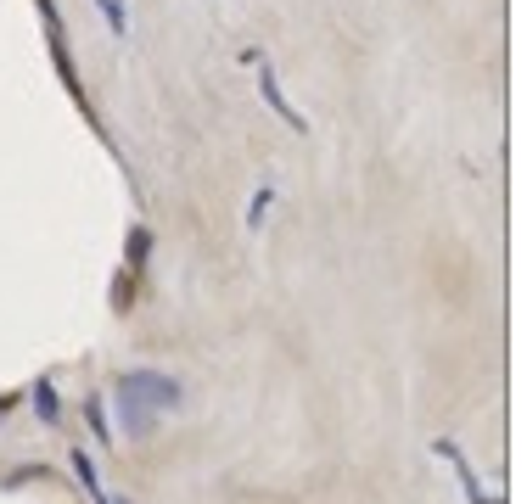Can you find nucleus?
Masks as SVG:
<instances>
[{
  "label": "nucleus",
  "instance_id": "1",
  "mask_svg": "<svg viewBox=\"0 0 527 504\" xmlns=\"http://www.w3.org/2000/svg\"><path fill=\"white\" fill-rule=\"evenodd\" d=\"M118 409H124V432L146 437L152 432V415L180 409V381L163 376V370H124L118 376Z\"/></svg>",
  "mask_w": 527,
  "mask_h": 504
},
{
  "label": "nucleus",
  "instance_id": "2",
  "mask_svg": "<svg viewBox=\"0 0 527 504\" xmlns=\"http://www.w3.org/2000/svg\"><path fill=\"white\" fill-rule=\"evenodd\" d=\"M247 68L258 73V96L270 101V112H275V118H281L286 129H298V135H303V129H309V118H303V112L292 107V101H286V96H281V79H275L270 56H264V51H247Z\"/></svg>",
  "mask_w": 527,
  "mask_h": 504
},
{
  "label": "nucleus",
  "instance_id": "3",
  "mask_svg": "<svg viewBox=\"0 0 527 504\" xmlns=\"http://www.w3.org/2000/svg\"><path fill=\"white\" fill-rule=\"evenodd\" d=\"M438 454H449V465L460 471V482H466V499H471V504H494L483 488H477V476H471V465H466V460H460V448H455V443H438Z\"/></svg>",
  "mask_w": 527,
  "mask_h": 504
},
{
  "label": "nucleus",
  "instance_id": "4",
  "mask_svg": "<svg viewBox=\"0 0 527 504\" xmlns=\"http://www.w3.org/2000/svg\"><path fill=\"white\" fill-rule=\"evenodd\" d=\"M96 6H101V17H107V28H113V34H124V28H129L124 0H96Z\"/></svg>",
  "mask_w": 527,
  "mask_h": 504
},
{
  "label": "nucleus",
  "instance_id": "5",
  "mask_svg": "<svg viewBox=\"0 0 527 504\" xmlns=\"http://www.w3.org/2000/svg\"><path fill=\"white\" fill-rule=\"evenodd\" d=\"M270 202H275V185H264V191H258V202H253V208H247V230H258V224H264V213H270Z\"/></svg>",
  "mask_w": 527,
  "mask_h": 504
},
{
  "label": "nucleus",
  "instance_id": "6",
  "mask_svg": "<svg viewBox=\"0 0 527 504\" xmlns=\"http://www.w3.org/2000/svg\"><path fill=\"white\" fill-rule=\"evenodd\" d=\"M34 398H40V415H45V420H57V398H51V387H40Z\"/></svg>",
  "mask_w": 527,
  "mask_h": 504
}]
</instances>
